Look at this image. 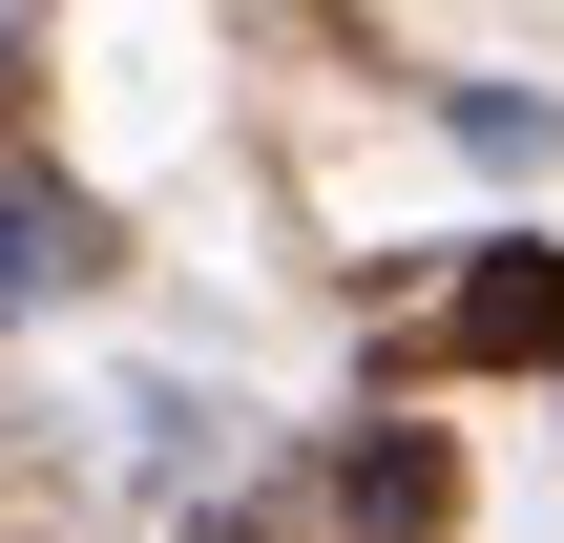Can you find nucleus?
<instances>
[{
    "label": "nucleus",
    "instance_id": "nucleus-3",
    "mask_svg": "<svg viewBox=\"0 0 564 543\" xmlns=\"http://www.w3.org/2000/svg\"><path fill=\"white\" fill-rule=\"evenodd\" d=\"M440 502H460L440 439H356V460H335V523H356V543H440Z\"/></svg>",
    "mask_w": 564,
    "mask_h": 543
},
{
    "label": "nucleus",
    "instance_id": "nucleus-2",
    "mask_svg": "<svg viewBox=\"0 0 564 543\" xmlns=\"http://www.w3.org/2000/svg\"><path fill=\"white\" fill-rule=\"evenodd\" d=\"M84 272H105V209L42 188V167H0V314H42V293H84Z\"/></svg>",
    "mask_w": 564,
    "mask_h": 543
},
{
    "label": "nucleus",
    "instance_id": "nucleus-1",
    "mask_svg": "<svg viewBox=\"0 0 564 543\" xmlns=\"http://www.w3.org/2000/svg\"><path fill=\"white\" fill-rule=\"evenodd\" d=\"M419 356H460V377H544V356H564V251H544V230L460 251V293L419 314Z\"/></svg>",
    "mask_w": 564,
    "mask_h": 543
}]
</instances>
